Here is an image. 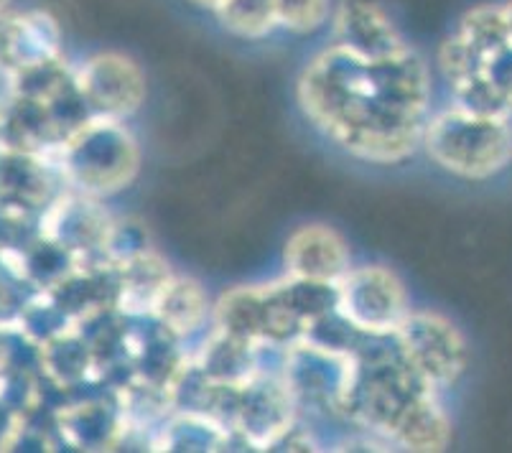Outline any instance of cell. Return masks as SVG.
Wrapping results in <instances>:
<instances>
[{
  "mask_svg": "<svg viewBox=\"0 0 512 453\" xmlns=\"http://www.w3.org/2000/svg\"><path fill=\"white\" fill-rule=\"evenodd\" d=\"M299 100L316 128L352 156L400 161L426 130V67L411 49L367 59L337 44L306 67Z\"/></svg>",
  "mask_w": 512,
  "mask_h": 453,
  "instance_id": "1",
  "label": "cell"
},
{
  "mask_svg": "<svg viewBox=\"0 0 512 453\" xmlns=\"http://www.w3.org/2000/svg\"><path fill=\"white\" fill-rule=\"evenodd\" d=\"M421 143L441 168L464 179H490L512 158L507 118L482 115L462 105L426 123Z\"/></svg>",
  "mask_w": 512,
  "mask_h": 453,
  "instance_id": "2",
  "label": "cell"
},
{
  "mask_svg": "<svg viewBox=\"0 0 512 453\" xmlns=\"http://www.w3.org/2000/svg\"><path fill=\"white\" fill-rule=\"evenodd\" d=\"M64 176L85 191H115L128 186L138 166V153L128 133L113 118L82 125L62 143Z\"/></svg>",
  "mask_w": 512,
  "mask_h": 453,
  "instance_id": "3",
  "label": "cell"
},
{
  "mask_svg": "<svg viewBox=\"0 0 512 453\" xmlns=\"http://www.w3.org/2000/svg\"><path fill=\"white\" fill-rule=\"evenodd\" d=\"M334 308L352 329L370 336H393L411 314L400 280L377 265L347 270L334 286Z\"/></svg>",
  "mask_w": 512,
  "mask_h": 453,
  "instance_id": "4",
  "label": "cell"
},
{
  "mask_svg": "<svg viewBox=\"0 0 512 453\" xmlns=\"http://www.w3.org/2000/svg\"><path fill=\"white\" fill-rule=\"evenodd\" d=\"M411 370L431 390L454 385L467 370V342L462 331L439 314H408L393 334Z\"/></svg>",
  "mask_w": 512,
  "mask_h": 453,
  "instance_id": "5",
  "label": "cell"
},
{
  "mask_svg": "<svg viewBox=\"0 0 512 453\" xmlns=\"http://www.w3.org/2000/svg\"><path fill=\"white\" fill-rule=\"evenodd\" d=\"M77 90L90 110L102 118H123L141 107L146 95V79L128 56L100 54L92 56L85 67L74 74Z\"/></svg>",
  "mask_w": 512,
  "mask_h": 453,
  "instance_id": "6",
  "label": "cell"
},
{
  "mask_svg": "<svg viewBox=\"0 0 512 453\" xmlns=\"http://www.w3.org/2000/svg\"><path fill=\"white\" fill-rule=\"evenodd\" d=\"M288 275L309 283L337 286L349 270V252L342 237L324 224H306L286 245Z\"/></svg>",
  "mask_w": 512,
  "mask_h": 453,
  "instance_id": "7",
  "label": "cell"
},
{
  "mask_svg": "<svg viewBox=\"0 0 512 453\" xmlns=\"http://www.w3.org/2000/svg\"><path fill=\"white\" fill-rule=\"evenodd\" d=\"M59 59V31L44 13L0 16V69L8 74Z\"/></svg>",
  "mask_w": 512,
  "mask_h": 453,
  "instance_id": "8",
  "label": "cell"
},
{
  "mask_svg": "<svg viewBox=\"0 0 512 453\" xmlns=\"http://www.w3.org/2000/svg\"><path fill=\"white\" fill-rule=\"evenodd\" d=\"M54 202L49 168L39 153L0 148V207L41 212Z\"/></svg>",
  "mask_w": 512,
  "mask_h": 453,
  "instance_id": "9",
  "label": "cell"
},
{
  "mask_svg": "<svg viewBox=\"0 0 512 453\" xmlns=\"http://www.w3.org/2000/svg\"><path fill=\"white\" fill-rule=\"evenodd\" d=\"M337 44L355 54L377 59L406 49L383 11L367 0H347L337 16Z\"/></svg>",
  "mask_w": 512,
  "mask_h": 453,
  "instance_id": "10",
  "label": "cell"
},
{
  "mask_svg": "<svg viewBox=\"0 0 512 453\" xmlns=\"http://www.w3.org/2000/svg\"><path fill=\"white\" fill-rule=\"evenodd\" d=\"M153 314L171 334H192L207 319V296L192 278H169L158 296Z\"/></svg>",
  "mask_w": 512,
  "mask_h": 453,
  "instance_id": "11",
  "label": "cell"
},
{
  "mask_svg": "<svg viewBox=\"0 0 512 453\" xmlns=\"http://www.w3.org/2000/svg\"><path fill=\"white\" fill-rule=\"evenodd\" d=\"M395 438L416 451H441L446 446L449 420L434 400V392H428L411 405V410L400 420V426L395 428Z\"/></svg>",
  "mask_w": 512,
  "mask_h": 453,
  "instance_id": "12",
  "label": "cell"
},
{
  "mask_svg": "<svg viewBox=\"0 0 512 453\" xmlns=\"http://www.w3.org/2000/svg\"><path fill=\"white\" fill-rule=\"evenodd\" d=\"M214 13L222 26L240 39H263L278 26L273 0H222Z\"/></svg>",
  "mask_w": 512,
  "mask_h": 453,
  "instance_id": "13",
  "label": "cell"
},
{
  "mask_svg": "<svg viewBox=\"0 0 512 453\" xmlns=\"http://www.w3.org/2000/svg\"><path fill=\"white\" fill-rule=\"evenodd\" d=\"M273 8L278 26L296 34L316 31L329 16V0H273Z\"/></svg>",
  "mask_w": 512,
  "mask_h": 453,
  "instance_id": "14",
  "label": "cell"
},
{
  "mask_svg": "<svg viewBox=\"0 0 512 453\" xmlns=\"http://www.w3.org/2000/svg\"><path fill=\"white\" fill-rule=\"evenodd\" d=\"M18 428H21V415H16L11 408L0 403V448H11Z\"/></svg>",
  "mask_w": 512,
  "mask_h": 453,
  "instance_id": "15",
  "label": "cell"
},
{
  "mask_svg": "<svg viewBox=\"0 0 512 453\" xmlns=\"http://www.w3.org/2000/svg\"><path fill=\"white\" fill-rule=\"evenodd\" d=\"M502 18H505L507 39H510V44H512V0H507L505 6H502Z\"/></svg>",
  "mask_w": 512,
  "mask_h": 453,
  "instance_id": "16",
  "label": "cell"
},
{
  "mask_svg": "<svg viewBox=\"0 0 512 453\" xmlns=\"http://www.w3.org/2000/svg\"><path fill=\"white\" fill-rule=\"evenodd\" d=\"M192 3H197V6H202V8H217L222 3V0H192Z\"/></svg>",
  "mask_w": 512,
  "mask_h": 453,
  "instance_id": "17",
  "label": "cell"
},
{
  "mask_svg": "<svg viewBox=\"0 0 512 453\" xmlns=\"http://www.w3.org/2000/svg\"><path fill=\"white\" fill-rule=\"evenodd\" d=\"M3 6H6V0H0V8H3Z\"/></svg>",
  "mask_w": 512,
  "mask_h": 453,
  "instance_id": "18",
  "label": "cell"
}]
</instances>
